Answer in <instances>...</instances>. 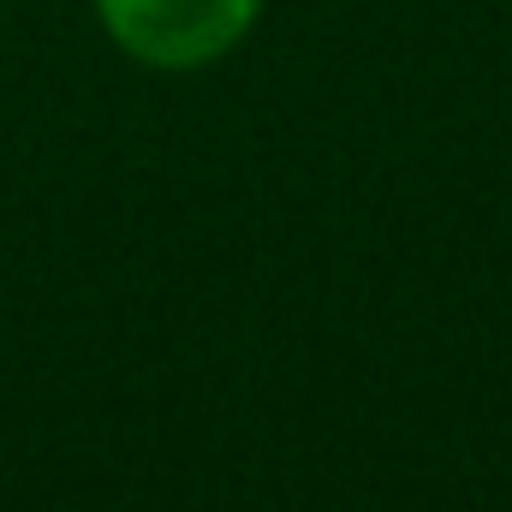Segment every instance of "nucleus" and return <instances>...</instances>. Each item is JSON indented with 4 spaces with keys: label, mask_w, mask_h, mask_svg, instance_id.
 I'll return each mask as SVG.
<instances>
[{
    "label": "nucleus",
    "mask_w": 512,
    "mask_h": 512,
    "mask_svg": "<svg viewBox=\"0 0 512 512\" xmlns=\"http://www.w3.org/2000/svg\"><path fill=\"white\" fill-rule=\"evenodd\" d=\"M102 36L149 72H203L262 18V0H90Z\"/></svg>",
    "instance_id": "obj_1"
}]
</instances>
